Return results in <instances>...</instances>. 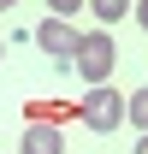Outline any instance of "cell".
Wrapping results in <instances>:
<instances>
[{"label":"cell","instance_id":"cell-1","mask_svg":"<svg viewBox=\"0 0 148 154\" xmlns=\"http://www.w3.org/2000/svg\"><path fill=\"white\" fill-rule=\"evenodd\" d=\"M77 77H83V83H89V89H101V83H107L113 77V65H119V48H113V36L107 30H95V36H83V48H77Z\"/></svg>","mask_w":148,"mask_h":154},{"label":"cell","instance_id":"cell-2","mask_svg":"<svg viewBox=\"0 0 148 154\" xmlns=\"http://www.w3.org/2000/svg\"><path fill=\"white\" fill-rule=\"evenodd\" d=\"M83 125H89L95 136L119 131V125H125V101H119V89H107V83L89 89V95H83Z\"/></svg>","mask_w":148,"mask_h":154},{"label":"cell","instance_id":"cell-3","mask_svg":"<svg viewBox=\"0 0 148 154\" xmlns=\"http://www.w3.org/2000/svg\"><path fill=\"white\" fill-rule=\"evenodd\" d=\"M36 42H42V54H54L59 65H71V59H77V48H83V36H77V30H71L65 18H42Z\"/></svg>","mask_w":148,"mask_h":154},{"label":"cell","instance_id":"cell-4","mask_svg":"<svg viewBox=\"0 0 148 154\" xmlns=\"http://www.w3.org/2000/svg\"><path fill=\"white\" fill-rule=\"evenodd\" d=\"M65 119H83V107H71V101H24V125H59L65 131Z\"/></svg>","mask_w":148,"mask_h":154},{"label":"cell","instance_id":"cell-5","mask_svg":"<svg viewBox=\"0 0 148 154\" xmlns=\"http://www.w3.org/2000/svg\"><path fill=\"white\" fill-rule=\"evenodd\" d=\"M18 154H65V136H59V125H24Z\"/></svg>","mask_w":148,"mask_h":154},{"label":"cell","instance_id":"cell-6","mask_svg":"<svg viewBox=\"0 0 148 154\" xmlns=\"http://www.w3.org/2000/svg\"><path fill=\"white\" fill-rule=\"evenodd\" d=\"M89 12L101 18V30H113L125 12H136V0H89Z\"/></svg>","mask_w":148,"mask_h":154},{"label":"cell","instance_id":"cell-7","mask_svg":"<svg viewBox=\"0 0 148 154\" xmlns=\"http://www.w3.org/2000/svg\"><path fill=\"white\" fill-rule=\"evenodd\" d=\"M125 119H130V125H136V131L148 136V89H136V95L125 101Z\"/></svg>","mask_w":148,"mask_h":154},{"label":"cell","instance_id":"cell-8","mask_svg":"<svg viewBox=\"0 0 148 154\" xmlns=\"http://www.w3.org/2000/svg\"><path fill=\"white\" fill-rule=\"evenodd\" d=\"M77 6H89V0H48V18H71Z\"/></svg>","mask_w":148,"mask_h":154},{"label":"cell","instance_id":"cell-9","mask_svg":"<svg viewBox=\"0 0 148 154\" xmlns=\"http://www.w3.org/2000/svg\"><path fill=\"white\" fill-rule=\"evenodd\" d=\"M136 24H142V30H148V0H136Z\"/></svg>","mask_w":148,"mask_h":154},{"label":"cell","instance_id":"cell-10","mask_svg":"<svg viewBox=\"0 0 148 154\" xmlns=\"http://www.w3.org/2000/svg\"><path fill=\"white\" fill-rule=\"evenodd\" d=\"M136 154H148V136H136Z\"/></svg>","mask_w":148,"mask_h":154},{"label":"cell","instance_id":"cell-11","mask_svg":"<svg viewBox=\"0 0 148 154\" xmlns=\"http://www.w3.org/2000/svg\"><path fill=\"white\" fill-rule=\"evenodd\" d=\"M6 6H12V0H0V12H6Z\"/></svg>","mask_w":148,"mask_h":154},{"label":"cell","instance_id":"cell-12","mask_svg":"<svg viewBox=\"0 0 148 154\" xmlns=\"http://www.w3.org/2000/svg\"><path fill=\"white\" fill-rule=\"evenodd\" d=\"M0 59H6V42H0Z\"/></svg>","mask_w":148,"mask_h":154},{"label":"cell","instance_id":"cell-13","mask_svg":"<svg viewBox=\"0 0 148 154\" xmlns=\"http://www.w3.org/2000/svg\"><path fill=\"white\" fill-rule=\"evenodd\" d=\"M12 6H18V0H12Z\"/></svg>","mask_w":148,"mask_h":154}]
</instances>
